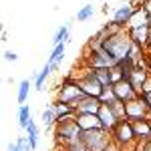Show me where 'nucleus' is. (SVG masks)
Instances as JSON below:
<instances>
[{"instance_id": "obj_1", "label": "nucleus", "mask_w": 151, "mask_h": 151, "mask_svg": "<svg viewBox=\"0 0 151 151\" xmlns=\"http://www.w3.org/2000/svg\"><path fill=\"white\" fill-rule=\"evenodd\" d=\"M101 47L115 58V60H123V58H129L131 55V48H133V42L125 30H119L115 35L107 36L101 40Z\"/></svg>"}, {"instance_id": "obj_2", "label": "nucleus", "mask_w": 151, "mask_h": 151, "mask_svg": "<svg viewBox=\"0 0 151 151\" xmlns=\"http://www.w3.org/2000/svg\"><path fill=\"white\" fill-rule=\"evenodd\" d=\"M85 97H87V95L83 93V89L79 87L77 79H75V77H67L65 81L60 83L57 101H60V103H69V105H73V107H77Z\"/></svg>"}, {"instance_id": "obj_3", "label": "nucleus", "mask_w": 151, "mask_h": 151, "mask_svg": "<svg viewBox=\"0 0 151 151\" xmlns=\"http://www.w3.org/2000/svg\"><path fill=\"white\" fill-rule=\"evenodd\" d=\"M55 135H57V139L67 147V145H73V143L83 141V129L77 125L75 119H70V121L57 123V131H55Z\"/></svg>"}, {"instance_id": "obj_4", "label": "nucleus", "mask_w": 151, "mask_h": 151, "mask_svg": "<svg viewBox=\"0 0 151 151\" xmlns=\"http://www.w3.org/2000/svg\"><path fill=\"white\" fill-rule=\"evenodd\" d=\"M77 83H79V87L83 89V93L87 95V97H95V99H101V95L105 93V87L101 85V81L95 77V73L91 67H87V69L83 70L81 77H75Z\"/></svg>"}, {"instance_id": "obj_5", "label": "nucleus", "mask_w": 151, "mask_h": 151, "mask_svg": "<svg viewBox=\"0 0 151 151\" xmlns=\"http://www.w3.org/2000/svg\"><path fill=\"white\" fill-rule=\"evenodd\" d=\"M111 139H113V143H117L119 147H125L129 143H133V141L137 139V137H135V131H133V121L121 119L115 125V129L111 131Z\"/></svg>"}, {"instance_id": "obj_6", "label": "nucleus", "mask_w": 151, "mask_h": 151, "mask_svg": "<svg viewBox=\"0 0 151 151\" xmlns=\"http://www.w3.org/2000/svg\"><path fill=\"white\" fill-rule=\"evenodd\" d=\"M83 141L89 147V151H103L111 139H109V131L105 129H93V131H83Z\"/></svg>"}, {"instance_id": "obj_7", "label": "nucleus", "mask_w": 151, "mask_h": 151, "mask_svg": "<svg viewBox=\"0 0 151 151\" xmlns=\"http://www.w3.org/2000/svg\"><path fill=\"white\" fill-rule=\"evenodd\" d=\"M147 107H145V103L141 101L139 97L137 99H133V101H129V103H125V119H129V121H139V119H147Z\"/></svg>"}, {"instance_id": "obj_8", "label": "nucleus", "mask_w": 151, "mask_h": 151, "mask_svg": "<svg viewBox=\"0 0 151 151\" xmlns=\"http://www.w3.org/2000/svg\"><path fill=\"white\" fill-rule=\"evenodd\" d=\"M113 93H115V97L121 101V103H129V101H133V99H137L139 97V93L133 89V85L125 79V81H119V83H115L113 87Z\"/></svg>"}, {"instance_id": "obj_9", "label": "nucleus", "mask_w": 151, "mask_h": 151, "mask_svg": "<svg viewBox=\"0 0 151 151\" xmlns=\"http://www.w3.org/2000/svg\"><path fill=\"white\" fill-rule=\"evenodd\" d=\"M131 85H133V89L137 91V93H141L143 89H145V85H147V81H149V75H147V69L143 67V65H135L133 67V70H131V75H129L127 79Z\"/></svg>"}, {"instance_id": "obj_10", "label": "nucleus", "mask_w": 151, "mask_h": 151, "mask_svg": "<svg viewBox=\"0 0 151 151\" xmlns=\"http://www.w3.org/2000/svg\"><path fill=\"white\" fill-rule=\"evenodd\" d=\"M133 12H135V8H133V4L131 2H123V4H119L115 8V12H113V22L117 24V26H125V24H129V20H131V16H133Z\"/></svg>"}, {"instance_id": "obj_11", "label": "nucleus", "mask_w": 151, "mask_h": 151, "mask_svg": "<svg viewBox=\"0 0 151 151\" xmlns=\"http://www.w3.org/2000/svg\"><path fill=\"white\" fill-rule=\"evenodd\" d=\"M75 121H77V125H79V127H81L83 131L103 129L99 115H93V113H77V115H75Z\"/></svg>"}, {"instance_id": "obj_12", "label": "nucleus", "mask_w": 151, "mask_h": 151, "mask_svg": "<svg viewBox=\"0 0 151 151\" xmlns=\"http://www.w3.org/2000/svg\"><path fill=\"white\" fill-rule=\"evenodd\" d=\"M97 115H99V119H101L103 129H105V131H109V133H111V131L115 129V125L121 121V119L113 113V109H111L109 105H101V109H99V113H97Z\"/></svg>"}, {"instance_id": "obj_13", "label": "nucleus", "mask_w": 151, "mask_h": 151, "mask_svg": "<svg viewBox=\"0 0 151 151\" xmlns=\"http://www.w3.org/2000/svg\"><path fill=\"white\" fill-rule=\"evenodd\" d=\"M129 38H131V42L133 45H137V47H147L149 45V36H151V24L149 26H141V28H129L127 30Z\"/></svg>"}, {"instance_id": "obj_14", "label": "nucleus", "mask_w": 151, "mask_h": 151, "mask_svg": "<svg viewBox=\"0 0 151 151\" xmlns=\"http://www.w3.org/2000/svg\"><path fill=\"white\" fill-rule=\"evenodd\" d=\"M101 99H95V97H85L81 103L77 105L75 109H77V113H93L97 115L99 113V109H101Z\"/></svg>"}, {"instance_id": "obj_15", "label": "nucleus", "mask_w": 151, "mask_h": 151, "mask_svg": "<svg viewBox=\"0 0 151 151\" xmlns=\"http://www.w3.org/2000/svg\"><path fill=\"white\" fill-rule=\"evenodd\" d=\"M151 24V16L147 14V10L141 6V8H135L131 20H129V28H141V26H149Z\"/></svg>"}, {"instance_id": "obj_16", "label": "nucleus", "mask_w": 151, "mask_h": 151, "mask_svg": "<svg viewBox=\"0 0 151 151\" xmlns=\"http://www.w3.org/2000/svg\"><path fill=\"white\" fill-rule=\"evenodd\" d=\"M133 131H135V137L139 141H147L151 137V121L149 119L133 121Z\"/></svg>"}, {"instance_id": "obj_17", "label": "nucleus", "mask_w": 151, "mask_h": 151, "mask_svg": "<svg viewBox=\"0 0 151 151\" xmlns=\"http://www.w3.org/2000/svg\"><path fill=\"white\" fill-rule=\"evenodd\" d=\"M55 109H57L58 123L70 121V119H75V115H77V109H75L73 105H69V103H60V101H57V103H55Z\"/></svg>"}, {"instance_id": "obj_18", "label": "nucleus", "mask_w": 151, "mask_h": 151, "mask_svg": "<svg viewBox=\"0 0 151 151\" xmlns=\"http://www.w3.org/2000/svg\"><path fill=\"white\" fill-rule=\"evenodd\" d=\"M42 125H45V129H50L55 123H58L57 119V109H55V103H50L45 107V111H42Z\"/></svg>"}, {"instance_id": "obj_19", "label": "nucleus", "mask_w": 151, "mask_h": 151, "mask_svg": "<svg viewBox=\"0 0 151 151\" xmlns=\"http://www.w3.org/2000/svg\"><path fill=\"white\" fill-rule=\"evenodd\" d=\"M63 58H65V42L57 45L55 50H52V55H50V58H48V65L52 67V70L58 69V65H60V60H63Z\"/></svg>"}, {"instance_id": "obj_20", "label": "nucleus", "mask_w": 151, "mask_h": 151, "mask_svg": "<svg viewBox=\"0 0 151 151\" xmlns=\"http://www.w3.org/2000/svg\"><path fill=\"white\" fill-rule=\"evenodd\" d=\"M32 121V111H30V107L28 105H20L18 107V125L22 129H26V125Z\"/></svg>"}, {"instance_id": "obj_21", "label": "nucleus", "mask_w": 151, "mask_h": 151, "mask_svg": "<svg viewBox=\"0 0 151 151\" xmlns=\"http://www.w3.org/2000/svg\"><path fill=\"white\" fill-rule=\"evenodd\" d=\"M95 77L101 81V85H103L105 89H111L113 87V81H111V70L109 69H93Z\"/></svg>"}, {"instance_id": "obj_22", "label": "nucleus", "mask_w": 151, "mask_h": 151, "mask_svg": "<svg viewBox=\"0 0 151 151\" xmlns=\"http://www.w3.org/2000/svg\"><path fill=\"white\" fill-rule=\"evenodd\" d=\"M28 93H30V81L28 79H22V81L18 83V95H16V101L20 105L26 103V99H28Z\"/></svg>"}, {"instance_id": "obj_23", "label": "nucleus", "mask_w": 151, "mask_h": 151, "mask_svg": "<svg viewBox=\"0 0 151 151\" xmlns=\"http://www.w3.org/2000/svg\"><path fill=\"white\" fill-rule=\"evenodd\" d=\"M69 30H70V20L67 24H63L60 28H58L57 32H55V38H52V45L57 47V45H60V42H67L69 40Z\"/></svg>"}, {"instance_id": "obj_24", "label": "nucleus", "mask_w": 151, "mask_h": 151, "mask_svg": "<svg viewBox=\"0 0 151 151\" xmlns=\"http://www.w3.org/2000/svg\"><path fill=\"white\" fill-rule=\"evenodd\" d=\"M50 73H52V67H50V65H45V69L40 70V73H38V75H36V79H35V87H36V91H42V89H45V81H47L48 79V75H50Z\"/></svg>"}, {"instance_id": "obj_25", "label": "nucleus", "mask_w": 151, "mask_h": 151, "mask_svg": "<svg viewBox=\"0 0 151 151\" xmlns=\"http://www.w3.org/2000/svg\"><path fill=\"white\" fill-rule=\"evenodd\" d=\"M24 131H26L28 141L32 143V147L36 149V147H38V127H36V123H35V121H30V123L26 125V129H24Z\"/></svg>"}, {"instance_id": "obj_26", "label": "nucleus", "mask_w": 151, "mask_h": 151, "mask_svg": "<svg viewBox=\"0 0 151 151\" xmlns=\"http://www.w3.org/2000/svg\"><path fill=\"white\" fill-rule=\"evenodd\" d=\"M93 14H95V6L93 4H85L81 10L77 12V20H79V22H85V20L93 18Z\"/></svg>"}, {"instance_id": "obj_27", "label": "nucleus", "mask_w": 151, "mask_h": 151, "mask_svg": "<svg viewBox=\"0 0 151 151\" xmlns=\"http://www.w3.org/2000/svg\"><path fill=\"white\" fill-rule=\"evenodd\" d=\"M119 99L115 97V93H113V89H105V93L101 95V103L103 105H113V103H117Z\"/></svg>"}, {"instance_id": "obj_28", "label": "nucleus", "mask_w": 151, "mask_h": 151, "mask_svg": "<svg viewBox=\"0 0 151 151\" xmlns=\"http://www.w3.org/2000/svg\"><path fill=\"white\" fill-rule=\"evenodd\" d=\"M16 145H18V149H20V151H35L32 143L28 141V137H26V135L18 137V139H16Z\"/></svg>"}, {"instance_id": "obj_29", "label": "nucleus", "mask_w": 151, "mask_h": 151, "mask_svg": "<svg viewBox=\"0 0 151 151\" xmlns=\"http://www.w3.org/2000/svg\"><path fill=\"white\" fill-rule=\"evenodd\" d=\"M111 109H113V113H115L119 119H125V103H121V101H117V103L109 105Z\"/></svg>"}, {"instance_id": "obj_30", "label": "nucleus", "mask_w": 151, "mask_h": 151, "mask_svg": "<svg viewBox=\"0 0 151 151\" xmlns=\"http://www.w3.org/2000/svg\"><path fill=\"white\" fill-rule=\"evenodd\" d=\"M139 99L145 103V107H147V111L151 113V89H143L139 93Z\"/></svg>"}, {"instance_id": "obj_31", "label": "nucleus", "mask_w": 151, "mask_h": 151, "mask_svg": "<svg viewBox=\"0 0 151 151\" xmlns=\"http://www.w3.org/2000/svg\"><path fill=\"white\" fill-rule=\"evenodd\" d=\"M65 151H89V147L85 145V141H79V143H73V145H67Z\"/></svg>"}, {"instance_id": "obj_32", "label": "nucleus", "mask_w": 151, "mask_h": 151, "mask_svg": "<svg viewBox=\"0 0 151 151\" xmlns=\"http://www.w3.org/2000/svg\"><path fill=\"white\" fill-rule=\"evenodd\" d=\"M137 151H151V139L141 141L139 145H137Z\"/></svg>"}, {"instance_id": "obj_33", "label": "nucleus", "mask_w": 151, "mask_h": 151, "mask_svg": "<svg viewBox=\"0 0 151 151\" xmlns=\"http://www.w3.org/2000/svg\"><path fill=\"white\" fill-rule=\"evenodd\" d=\"M4 58H6V60H12V63H16V60H18V55H16L14 50H4Z\"/></svg>"}, {"instance_id": "obj_34", "label": "nucleus", "mask_w": 151, "mask_h": 151, "mask_svg": "<svg viewBox=\"0 0 151 151\" xmlns=\"http://www.w3.org/2000/svg\"><path fill=\"white\" fill-rule=\"evenodd\" d=\"M103 151H121V147H119V145H113V141H111V143H109Z\"/></svg>"}, {"instance_id": "obj_35", "label": "nucleus", "mask_w": 151, "mask_h": 151, "mask_svg": "<svg viewBox=\"0 0 151 151\" xmlns=\"http://www.w3.org/2000/svg\"><path fill=\"white\" fill-rule=\"evenodd\" d=\"M143 8L147 10V14L151 16V0H143Z\"/></svg>"}, {"instance_id": "obj_36", "label": "nucleus", "mask_w": 151, "mask_h": 151, "mask_svg": "<svg viewBox=\"0 0 151 151\" xmlns=\"http://www.w3.org/2000/svg\"><path fill=\"white\" fill-rule=\"evenodd\" d=\"M8 151H20V149H18L16 143H10V145H8Z\"/></svg>"}, {"instance_id": "obj_37", "label": "nucleus", "mask_w": 151, "mask_h": 151, "mask_svg": "<svg viewBox=\"0 0 151 151\" xmlns=\"http://www.w3.org/2000/svg\"><path fill=\"white\" fill-rule=\"evenodd\" d=\"M149 47H151V36H149Z\"/></svg>"}]
</instances>
